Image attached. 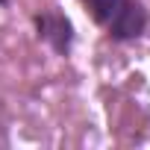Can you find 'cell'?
Returning <instances> with one entry per match:
<instances>
[{"mask_svg": "<svg viewBox=\"0 0 150 150\" xmlns=\"http://www.w3.org/2000/svg\"><path fill=\"white\" fill-rule=\"evenodd\" d=\"M33 24H35V35L56 53V56H68L71 47H74V38H77V33H74V24L65 12H59L56 6L50 9H41L33 15Z\"/></svg>", "mask_w": 150, "mask_h": 150, "instance_id": "1", "label": "cell"}, {"mask_svg": "<svg viewBox=\"0 0 150 150\" xmlns=\"http://www.w3.org/2000/svg\"><path fill=\"white\" fill-rule=\"evenodd\" d=\"M0 6H9V0H0Z\"/></svg>", "mask_w": 150, "mask_h": 150, "instance_id": "4", "label": "cell"}, {"mask_svg": "<svg viewBox=\"0 0 150 150\" xmlns=\"http://www.w3.org/2000/svg\"><path fill=\"white\" fill-rule=\"evenodd\" d=\"M121 3H124V0H83V6H86L88 18H91L94 24H100V27L109 24V18L118 12Z\"/></svg>", "mask_w": 150, "mask_h": 150, "instance_id": "3", "label": "cell"}, {"mask_svg": "<svg viewBox=\"0 0 150 150\" xmlns=\"http://www.w3.org/2000/svg\"><path fill=\"white\" fill-rule=\"evenodd\" d=\"M147 24H150V15L141 0H124L106 24V35L112 41H135L144 35Z\"/></svg>", "mask_w": 150, "mask_h": 150, "instance_id": "2", "label": "cell"}]
</instances>
